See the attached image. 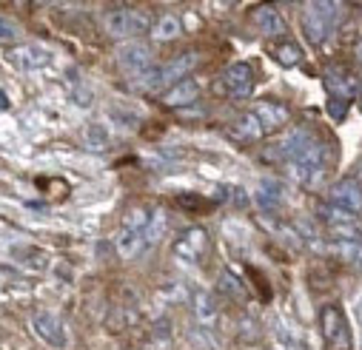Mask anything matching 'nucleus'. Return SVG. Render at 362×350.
I'll return each instance as SVG.
<instances>
[{"label": "nucleus", "mask_w": 362, "mask_h": 350, "mask_svg": "<svg viewBox=\"0 0 362 350\" xmlns=\"http://www.w3.org/2000/svg\"><path fill=\"white\" fill-rule=\"evenodd\" d=\"M356 313H359V319H362V302H359V305H356Z\"/></svg>", "instance_id": "34"}, {"label": "nucleus", "mask_w": 362, "mask_h": 350, "mask_svg": "<svg viewBox=\"0 0 362 350\" xmlns=\"http://www.w3.org/2000/svg\"><path fill=\"white\" fill-rule=\"evenodd\" d=\"M220 85L228 92V97L245 100V97H251V92H254V68H251L248 63H231V66L223 71Z\"/></svg>", "instance_id": "11"}, {"label": "nucleus", "mask_w": 362, "mask_h": 350, "mask_svg": "<svg viewBox=\"0 0 362 350\" xmlns=\"http://www.w3.org/2000/svg\"><path fill=\"white\" fill-rule=\"evenodd\" d=\"M342 18V6L322 0V4H305L303 6V32L311 46H322L328 35L334 32V23Z\"/></svg>", "instance_id": "3"}, {"label": "nucleus", "mask_w": 362, "mask_h": 350, "mask_svg": "<svg viewBox=\"0 0 362 350\" xmlns=\"http://www.w3.org/2000/svg\"><path fill=\"white\" fill-rule=\"evenodd\" d=\"M9 63L21 71H37L49 63V52L43 46H35V43H18L12 52H9Z\"/></svg>", "instance_id": "13"}, {"label": "nucleus", "mask_w": 362, "mask_h": 350, "mask_svg": "<svg viewBox=\"0 0 362 350\" xmlns=\"http://www.w3.org/2000/svg\"><path fill=\"white\" fill-rule=\"evenodd\" d=\"M317 217L325 219L334 231H337V228H351V225H356V214L342 211V208H337V205H331V203H320V205H317Z\"/></svg>", "instance_id": "19"}, {"label": "nucleus", "mask_w": 362, "mask_h": 350, "mask_svg": "<svg viewBox=\"0 0 362 350\" xmlns=\"http://www.w3.org/2000/svg\"><path fill=\"white\" fill-rule=\"evenodd\" d=\"M9 259H15L18 265H23V268H32V271H43L46 268V251H40V248H35V245H23V253L15 248L12 253H9Z\"/></svg>", "instance_id": "22"}, {"label": "nucleus", "mask_w": 362, "mask_h": 350, "mask_svg": "<svg viewBox=\"0 0 362 350\" xmlns=\"http://www.w3.org/2000/svg\"><path fill=\"white\" fill-rule=\"evenodd\" d=\"M254 203H257L262 211L277 208V205L283 203V188H280V183H268V180H262V183L254 188Z\"/></svg>", "instance_id": "21"}, {"label": "nucleus", "mask_w": 362, "mask_h": 350, "mask_svg": "<svg viewBox=\"0 0 362 350\" xmlns=\"http://www.w3.org/2000/svg\"><path fill=\"white\" fill-rule=\"evenodd\" d=\"M328 111H331L334 120H342V117L348 114V100H337V97H331V100H328Z\"/></svg>", "instance_id": "30"}, {"label": "nucleus", "mask_w": 362, "mask_h": 350, "mask_svg": "<svg viewBox=\"0 0 362 350\" xmlns=\"http://www.w3.org/2000/svg\"><path fill=\"white\" fill-rule=\"evenodd\" d=\"M151 219V211L137 205V208H129V214L123 217V225L115 236V245H117V253L132 259V256H140L148 251L146 245V225Z\"/></svg>", "instance_id": "2"}, {"label": "nucleus", "mask_w": 362, "mask_h": 350, "mask_svg": "<svg viewBox=\"0 0 362 350\" xmlns=\"http://www.w3.org/2000/svg\"><path fill=\"white\" fill-rule=\"evenodd\" d=\"M217 288H220V294H226V296H231V299H245V285H243L231 271H223V274H220Z\"/></svg>", "instance_id": "27"}, {"label": "nucleus", "mask_w": 362, "mask_h": 350, "mask_svg": "<svg viewBox=\"0 0 362 350\" xmlns=\"http://www.w3.org/2000/svg\"><path fill=\"white\" fill-rule=\"evenodd\" d=\"M356 60H359V63H362V40H359V43H356Z\"/></svg>", "instance_id": "32"}, {"label": "nucleus", "mask_w": 362, "mask_h": 350, "mask_svg": "<svg viewBox=\"0 0 362 350\" xmlns=\"http://www.w3.org/2000/svg\"><path fill=\"white\" fill-rule=\"evenodd\" d=\"M317 143V137H314V131L308 128V126H297L294 131H288L283 140H277V145H274V151H268V157L274 154L277 159H283V162H294V159H300L311 145Z\"/></svg>", "instance_id": "9"}, {"label": "nucleus", "mask_w": 362, "mask_h": 350, "mask_svg": "<svg viewBox=\"0 0 362 350\" xmlns=\"http://www.w3.org/2000/svg\"><path fill=\"white\" fill-rule=\"evenodd\" d=\"M325 89H328V95H334L339 100H351L354 95H359V80L348 68H328L325 71Z\"/></svg>", "instance_id": "15"}, {"label": "nucleus", "mask_w": 362, "mask_h": 350, "mask_svg": "<svg viewBox=\"0 0 362 350\" xmlns=\"http://www.w3.org/2000/svg\"><path fill=\"white\" fill-rule=\"evenodd\" d=\"M29 327H32V333H35L43 344H49V347H54V350H60V347L69 344L66 325H63V319H60L57 313H52V310H37V313L29 319Z\"/></svg>", "instance_id": "8"}, {"label": "nucleus", "mask_w": 362, "mask_h": 350, "mask_svg": "<svg viewBox=\"0 0 362 350\" xmlns=\"http://www.w3.org/2000/svg\"><path fill=\"white\" fill-rule=\"evenodd\" d=\"M251 18H254V26L259 29V35H265V37H283L286 29H288L283 15L274 6H257L251 12Z\"/></svg>", "instance_id": "16"}, {"label": "nucleus", "mask_w": 362, "mask_h": 350, "mask_svg": "<svg viewBox=\"0 0 362 350\" xmlns=\"http://www.w3.org/2000/svg\"><path fill=\"white\" fill-rule=\"evenodd\" d=\"M109 128L106 126H100V123H92L86 131H83V145L88 148V151H106L109 148Z\"/></svg>", "instance_id": "24"}, {"label": "nucleus", "mask_w": 362, "mask_h": 350, "mask_svg": "<svg viewBox=\"0 0 362 350\" xmlns=\"http://www.w3.org/2000/svg\"><path fill=\"white\" fill-rule=\"evenodd\" d=\"M194 316H197V322H200L203 327H214V322H217V316H220L217 299H214L211 294H197V296H194Z\"/></svg>", "instance_id": "20"}, {"label": "nucleus", "mask_w": 362, "mask_h": 350, "mask_svg": "<svg viewBox=\"0 0 362 350\" xmlns=\"http://www.w3.org/2000/svg\"><path fill=\"white\" fill-rule=\"evenodd\" d=\"M71 100H74L80 109H86V106H92L95 95H92V89H83V85H77V89H71Z\"/></svg>", "instance_id": "29"}, {"label": "nucleus", "mask_w": 362, "mask_h": 350, "mask_svg": "<svg viewBox=\"0 0 362 350\" xmlns=\"http://www.w3.org/2000/svg\"><path fill=\"white\" fill-rule=\"evenodd\" d=\"M180 29H183V23H180V18H174V15H163V18L154 23L151 35H154L157 40H174V37L180 35Z\"/></svg>", "instance_id": "26"}, {"label": "nucleus", "mask_w": 362, "mask_h": 350, "mask_svg": "<svg viewBox=\"0 0 362 350\" xmlns=\"http://www.w3.org/2000/svg\"><path fill=\"white\" fill-rule=\"evenodd\" d=\"M328 203L342 208V211H351V214H359L362 211V188L359 183L354 180H339L328 188Z\"/></svg>", "instance_id": "12"}, {"label": "nucleus", "mask_w": 362, "mask_h": 350, "mask_svg": "<svg viewBox=\"0 0 362 350\" xmlns=\"http://www.w3.org/2000/svg\"><path fill=\"white\" fill-rule=\"evenodd\" d=\"M271 54H274V60L280 63V66H286V68H291V66H300L303 63V49H300V43H294V40H280V43H274V49H271Z\"/></svg>", "instance_id": "23"}, {"label": "nucleus", "mask_w": 362, "mask_h": 350, "mask_svg": "<svg viewBox=\"0 0 362 350\" xmlns=\"http://www.w3.org/2000/svg\"><path fill=\"white\" fill-rule=\"evenodd\" d=\"M351 262H354V265H356V268L362 271V242L356 245V253H354V259H351Z\"/></svg>", "instance_id": "31"}, {"label": "nucleus", "mask_w": 362, "mask_h": 350, "mask_svg": "<svg viewBox=\"0 0 362 350\" xmlns=\"http://www.w3.org/2000/svg\"><path fill=\"white\" fill-rule=\"evenodd\" d=\"M151 60H154V52L143 40H129V43H123L117 49V63L129 74H137V77L148 74L151 71Z\"/></svg>", "instance_id": "10"}, {"label": "nucleus", "mask_w": 362, "mask_h": 350, "mask_svg": "<svg viewBox=\"0 0 362 350\" xmlns=\"http://www.w3.org/2000/svg\"><path fill=\"white\" fill-rule=\"evenodd\" d=\"M328 157H331V148L317 140L300 159L291 162V177H294L303 188H317V186H322L325 171H328Z\"/></svg>", "instance_id": "4"}, {"label": "nucleus", "mask_w": 362, "mask_h": 350, "mask_svg": "<svg viewBox=\"0 0 362 350\" xmlns=\"http://www.w3.org/2000/svg\"><path fill=\"white\" fill-rule=\"evenodd\" d=\"M320 330H322L325 350H351V344H354L351 327L345 322V313L337 305H322L320 308Z\"/></svg>", "instance_id": "5"}, {"label": "nucleus", "mask_w": 362, "mask_h": 350, "mask_svg": "<svg viewBox=\"0 0 362 350\" xmlns=\"http://www.w3.org/2000/svg\"><path fill=\"white\" fill-rule=\"evenodd\" d=\"M251 114L259 120L262 131H277V128H283V126L288 123V117H291V111H288L283 103H277V100H259V103L251 109Z\"/></svg>", "instance_id": "14"}, {"label": "nucleus", "mask_w": 362, "mask_h": 350, "mask_svg": "<svg viewBox=\"0 0 362 350\" xmlns=\"http://www.w3.org/2000/svg\"><path fill=\"white\" fill-rule=\"evenodd\" d=\"M356 177H359V188H362V162H359V168H356Z\"/></svg>", "instance_id": "33"}, {"label": "nucleus", "mask_w": 362, "mask_h": 350, "mask_svg": "<svg viewBox=\"0 0 362 350\" xmlns=\"http://www.w3.org/2000/svg\"><path fill=\"white\" fill-rule=\"evenodd\" d=\"M165 228H168V217L157 208V211H151V219H148V225H146V245H148V251L165 236Z\"/></svg>", "instance_id": "25"}, {"label": "nucleus", "mask_w": 362, "mask_h": 350, "mask_svg": "<svg viewBox=\"0 0 362 350\" xmlns=\"http://www.w3.org/2000/svg\"><path fill=\"white\" fill-rule=\"evenodd\" d=\"M209 248H211L209 231H206L203 225H192V228H186L183 234L177 236V242H174V256H177L180 262H186V265H197V262H203V256L209 253Z\"/></svg>", "instance_id": "6"}, {"label": "nucleus", "mask_w": 362, "mask_h": 350, "mask_svg": "<svg viewBox=\"0 0 362 350\" xmlns=\"http://www.w3.org/2000/svg\"><path fill=\"white\" fill-rule=\"evenodd\" d=\"M0 40H4V46H12L15 40L21 43V29L9 20V18H4V20H0Z\"/></svg>", "instance_id": "28"}, {"label": "nucleus", "mask_w": 362, "mask_h": 350, "mask_svg": "<svg viewBox=\"0 0 362 350\" xmlns=\"http://www.w3.org/2000/svg\"><path fill=\"white\" fill-rule=\"evenodd\" d=\"M154 29L148 15L140 9H115L106 15V32L112 37H137L143 32Z\"/></svg>", "instance_id": "7"}, {"label": "nucleus", "mask_w": 362, "mask_h": 350, "mask_svg": "<svg viewBox=\"0 0 362 350\" xmlns=\"http://www.w3.org/2000/svg\"><path fill=\"white\" fill-rule=\"evenodd\" d=\"M197 63H200V54H197V52H183V54L171 57L168 63L151 68L148 74H143V77H137V80H140L143 89H148V92H163V89L168 92L171 85H177L180 80H186L189 71H192Z\"/></svg>", "instance_id": "1"}, {"label": "nucleus", "mask_w": 362, "mask_h": 350, "mask_svg": "<svg viewBox=\"0 0 362 350\" xmlns=\"http://www.w3.org/2000/svg\"><path fill=\"white\" fill-rule=\"evenodd\" d=\"M200 97V83L194 77H186V80H180L177 85H171V89L163 95V103L171 106V109H183L189 103H194Z\"/></svg>", "instance_id": "17"}, {"label": "nucleus", "mask_w": 362, "mask_h": 350, "mask_svg": "<svg viewBox=\"0 0 362 350\" xmlns=\"http://www.w3.org/2000/svg\"><path fill=\"white\" fill-rule=\"evenodd\" d=\"M265 131H262V126H259V120L248 111V114H243V117H237L231 126H228V137L231 140H237V143H254V140H259Z\"/></svg>", "instance_id": "18"}]
</instances>
